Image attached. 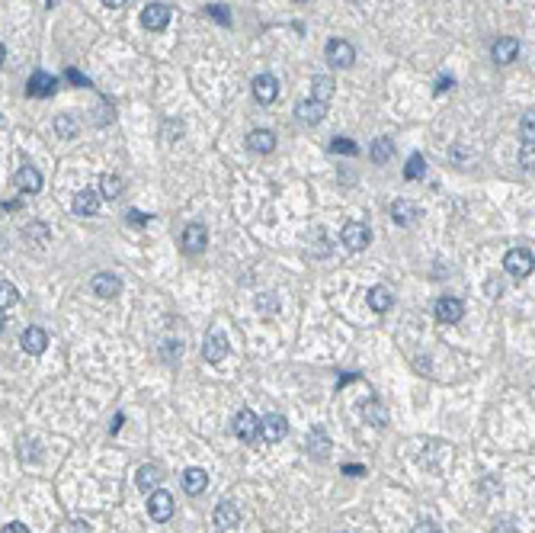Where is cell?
<instances>
[{"label":"cell","instance_id":"cell-1","mask_svg":"<svg viewBox=\"0 0 535 533\" xmlns=\"http://www.w3.org/2000/svg\"><path fill=\"white\" fill-rule=\"evenodd\" d=\"M503 266H506V274L513 276V280H526L529 274H532V266H535V257L529 248H510L503 257Z\"/></svg>","mask_w":535,"mask_h":533},{"label":"cell","instance_id":"cell-2","mask_svg":"<svg viewBox=\"0 0 535 533\" xmlns=\"http://www.w3.org/2000/svg\"><path fill=\"white\" fill-rule=\"evenodd\" d=\"M369 241H372V231L366 229L362 222H356V219H349L347 225H343V231H340V244H343L347 251H353V254L366 251V248H369Z\"/></svg>","mask_w":535,"mask_h":533},{"label":"cell","instance_id":"cell-3","mask_svg":"<svg viewBox=\"0 0 535 533\" xmlns=\"http://www.w3.org/2000/svg\"><path fill=\"white\" fill-rule=\"evenodd\" d=\"M260 424H263V418H256L250 408H241V412L234 414V434L241 437L244 443H256L260 440Z\"/></svg>","mask_w":535,"mask_h":533},{"label":"cell","instance_id":"cell-4","mask_svg":"<svg viewBox=\"0 0 535 533\" xmlns=\"http://www.w3.org/2000/svg\"><path fill=\"white\" fill-rule=\"evenodd\" d=\"M324 58L331 68H353V61H356V48L349 46L347 39H331L324 48Z\"/></svg>","mask_w":535,"mask_h":533},{"label":"cell","instance_id":"cell-5","mask_svg":"<svg viewBox=\"0 0 535 533\" xmlns=\"http://www.w3.org/2000/svg\"><path fill=\"white\" fill-rule=\"evenodd\" d=\"M148 514H151V520H158V524H167V520L174 518V498L167 495L164 488L151 492V495H148Z\"/></svg>","mask_w":535,"mask_h":533},{"label":"cell","instance_id":"cell-6","mask_svg":"<svg viewBox=\"0 0 535 533\" xmlns=\"http://www.w3.org/2000/svg\"><path fill=\"white\" fill-rule=\"evenodd\" d=\"M183 251L186 254H202L205 251V244H209V231H205V225H199V222H189L186 229H183Z\"/></svg>","mask_w":535,"mask_h":533},{"label":"cell","instance_id":"cell-7","mask_svg":"<svg viewBox=\"0 0 535 533\" xmlns=\"http://www.w3.org/2000/svg\"><path fill=\"white\" fill-rule=\"evenodd\" d=\"M215 527H218V533H237V527H241V511H237V504L221 501L215 508Z\"/></svg>","mask_w":535,"mask_h":533},{"label":"cell","instance_id":"cell-8","mask_svg":"<svg viewBox=\"0 0 535 533\" xmlns=\"http://www.w3.org/2000/svg\"><path fill=\"white\" fill-rule=\"evenodd\" d=\"M250 87H253V100L256 103H263V107H270L272 100L279 97V81L272 74H256Z\"/></svg>","mask_w":535,"mask_h":533},{"label":"cell","instance_id":"cell-9","mask_svg":"<svg viewBox=\"0 0 535 533\" xmlns=\"http://www.w3.org/2000/svg\"><path fill=\"white\" fill-rule=\"evenodd\" d=\"M167 23H170V7H167V4H148V7L141 10V26L144 29L160 32Z\"/></svg>","mask_w":535,"mask_h":533},{"label":"cell","instance_id":"cell-10","mask_svg":"<svg viewBox=\"0 0 535 533\" xmlns=\"http://www.w3.org/2000/svg\"><path fill=\"white\" fill-rule=\"evenodd\" d=\"M289 434V421L282 414H266L263 424H260V440L263 443H279Z\"/></svg>","mask_w":535,"mask_h":533},{"label":"cell","instance_id":"cell-11","mask_svg":"<svg viewBox=\"0 0 535 533\" xmlns=\"http://www.w3.org/2000/svg\"><path fill=\"white\" fill-rule=\"evenodd\" d=\"M202 357L209 363H221L228 357V337L221 331H209L205 335V344H202Z\"/></svg>","mask_w":535,"mask_h":533},{"label":"cell","instance_id":"cell-12","mask_svg":"<svg viewBox=\"0 0 535 533\" xmlns=\"http://www.w3.org/2000/svg\"><path fill=\"white\" fill-rule=\"evenodd\" d=\"M461 315H465V305H461V299H455V296L436 299V318L443 321V325H455V321H461Z\"/></svg>","mask_w":535,"mask_h":533},{"label":"cell","instance_id":"cell-13","mask_svg":"<svg viewBox=\"0 0 535 533\" xmlns=\"http://www.w3.org/2000/svg\"><path fill=\"white\" fill-rule=\"evenodd\" d=\"M490 55H494V61H497V65H510V61H516V55H520V39H513V36L494 39Z\"/></svg>","mask_w":535,"mask_h":533},{"label":"cell","instance_id":"cell-14","mask_svg":"<svg viewBox=\"0 0 535 533\" xmlns=\"http://www.w3.org/2000/svg\"><path fill=\"white\" fill-rule=\"evenodd\" d=\"M164 482V469L160 466H154V463H144L141 469L135 473V485L141 488L144 495H151V492H158V485Z\"/></svg>","mask_w":535,"mask_h":533},{"label":"cell","instance_id":"cell-15","mask_svg":"<svg viewBox=\"0 0 535 533\" xmlns=\"http://www.w3.org/2000/svg\"><path fill=\"white\" fill-rule=\"evenodd\" d=\"M13 183H16V190H20V193L32 196V193H39V190H42V174H39V170L32 168V164H23V168L16 170Z\"/></svg>","mask_w":535,"mask_h":533},{"label":"cell","instance_id":"cell-16","mask_svg":"<svg viewBox=\"0 0 535 533\" xmlns=\"http://www.w3.org/2000/svg\"><path fill=\"white\" fill-rule=\"evenodd\" d=\"M420 215H423V209L417 206V203H410V199H394L391 203V219L398 222V225H414V222H420Z\"/></svg>","mask_w":535,"mask_h":533},{"label":"cell","instance_id":"cell-17","mask_svg":"<svg viewBox=\"0 0 535 533\" xmlns=\"http://www.w3.org/2000/svg\"><path fill=\"white\" fill-rule=\"evenodd\" d=\"M55 90H58V77L46 74V71H36V74L26 81V93H29V97H52Z\"/></svg>","mask_w":535,"mask_h":533},{"label":"cell","instance_id":"cell-18","mask_svg":"<svg viewBox=\"0 0 535 533\" xmlns=\"http://www.w3.org/2000/svg\"><path fill=\"white\" fill-rule=\"evenodd\" d=\"M90 290L97 292L99 299H116L122 292V280L116 274H97L90 280Z\"/></svg>","mask_w":535,"mask_h":533},{"label":"cell","instance_id":"cell-19","mask_svg":"<svg viewBox=\"0 0 535 533\" xmlns=\"http://www.w3.org/2000/svg\"><path fill=\"white\" fill-rule=\"evenodd\" d=\"M305 447H308V453L314 459H327V457H331V437H327L324 427H311Z\"/></svg>","mask_w":535,"mask_h":533},{"label":"cell","instance_id":"cell-20","mask_svg":"<svg viewBox=\"0 0 535 533\" xmlns=\"http://www.w3.org/2000/svg\"><path fill=\"white\" fill-rule=\"evenodd\" d=\"M327 113V103H321V100H302L298 107H295V116H298V122H305V126H317V122L324 119Z\"/></svg>","mask_w":535,"mask_h":533},{"label":"cell","instance_id":"cell-21","mask_svg":"<svg viewBox=\"0 0 535 533\" xmlns=\"http://www.w3.org/2000/svg\"><path fill=\"white\" fill-rule=\"evenodd\" d=\"M247 148L253 154H272L276 151V132L270 129H253L247 135Z\"/></svg>","mask_w":535,"mask_h":533},{"label":"cell","instance_id":"cell-22","mask_svg":"<svg viewBox=\"0 0 535 533\" xmlns=\"http://www.w3.org/2000/svg\"><path fill=\"white\" fill-rule=\"evenodd\" d=\"M180 485H183L186 495H202L205 485H209V473L199 469V466H193V469H186V473L180 475Z\"/></svg>","mask_w":535,"mask_h":533},{"label":"cell","instance_id":"cell-23","mask_svg":"<svg viewBox=\"0 0 535 533\" xmlns=\"http://www.w3.org/2000/svg\"><path fill=\"white\" fill-rule=\"evenodd\" d=\"M20 344H23V351L26 353H32V357H36V353H42L48 347V335L46 331H42V328H26L23 331V337H20Z\"/></svg>","mask_w":535,"mask_h":533},{"label":"cell","instance_id":"cell-24","mask_svg":"<svg viewBox=\"0 0 535 533\" xmlns=\"http://www.w3.org/2000/svg\"><path fill=\"white\" fill-rule=\"evenodd\" d=\"M99 196H103V193H97V190H81L74 196V215H97Z\"/></svg>","mask_w":535,"mask_h":533},{"label":"cell","instance_id":"cell-25","mask_svg":"<svg viewBox=\"0 0 535 533\" xmlns=\"http://www.w3.org/2000/svg\"><path fill=\"white\" fill-rule=\"evenodd\" d=\"M366 302H369V309L372 312H388L391 309V302H394V296H391V290H384V286H372L369 292H366Z\"/></svg>","mask_w":535,"mask_h":533},{"label":"cell","instance_id":"cell-26","mask_svg":"<svg viewBox=\"0 0 535 533\" xmlns=\"http://www.w3.org/2000/svg\"><path fill=\"white\" fill-rule=\"evenodd\" d=\"M333 90H337V84H333L331 74H314V81H311V100L327 103V100L333 97Z\"/></svg>","mask_w":535,"mask_h":533},{"label":"cell","instance_id":"cell-27","mask_svg":"<svg viewBox=\"0 0 535 533\" xmlns=\"http://www.w3.org/2000/svg\"><path fill=\"white\" fill-rule=\"evenodd\" d=\"M391 154H394V145H391V138H375L372 142V148H369V158H372V164H388L391 161Z\"/></svg>","mask_w":535,"mask_h":533},{"label":"cell","instance_id":"cell-28","mask_svg":"<svg viewBox=\"0 0 535 533\" xmlns=\"http://www.w3.org/2000/svg\"><path fill=\"white\" fill-rule=\"evenodd\" d=\"M122 187H125V183H122L119 174H103L99 177V193H103V199H109V203L122 196Z\"/></svg>","mask_w":535,"mask_h":533},{"label":"cell","instance_id":"cell-29","mask_svg":"<svg viewBox=\"0 0 535 533\" xmlns=\"http://www.w3.org/2000/svg\"><path fill=\"white\" fill-rule=\"evenodd\" d=\"M55 132H58V138H64V142H71V138H77V116H71V113H61L58 119H55Z\"/></svg>","mask_w":535,"mask_h":533},{"label":"cell","instance_id":"cell-30","mask_svg":"<svg viewBox=\"0 0 535 533\" xmlns=\"http://www.w3.org/2000/svg\"><path fill=\"white\" fill-rule=\"evenodd\" d=\"M362 418L369 421L372 427H384V421H388V414H384V408L378 402H366L362 405Z\"/></svg>","mask_w":535,"mask_h":533},{"label":"cell","instance_id":"cell-31","mask_svg":"<svg viewBox=\"0 0 535 533\" xmlns=\"http://www.w3.org/2000/svg\"><path fill=\"white\" fill-rule=\"evenodd\" d=\"M423 174H426V158H423V154H410L408 164H404V177H408V180H417V177H423Z\"/></svg>","mask_w":535,"mask_h":533},{"label":"cell","instance_id":"cell-32","mask_svg":"<svg viewBox=\"0 0 535 533\" xmlns=\"http://www.w3.org/2000/svg\"><path fill=\"white\" fill-rule=\"evenodd\" d=\"M520 138L522 145H535V109H529L520 122Z\"/></svg>","mask_w":535,"mask_h":533},{"label":"cell","instance_id":"cell-33","mask_svg":"<svg viewBox=\"0 0 535 533\" xmlns=\"http://www.w3.org/2000/svg\"><path fill=\"white\" fill-rule=\"evenodd\" d=\"M0 302H4V312H7V309H13V305L20 302V292H16L13 283L4 280V286H0Z\"/></svg>","mask_w":535,"mask_h":533},{"label":"cell","instance_id":"cell-34","mask_svg":"<svg viewBox=\"0 0 535 533\" xmlns=\"http://www.w3.org/2000/svg\"><path fill=\"white\" fill-rule=\"evenodd\" d=\"M180 353H183V344L180 341L160 344V360H167V363H176V360H180Z\"/></svg>","mask_w":535,"mask_h":533},{"label":"cell","instance_id":"cell-35","mask_svg":"<svg viewBox=\"0 0 535 533\" xmlns=\"http://www.w3.org/2000/svg\"><path fill=\"white\" fill-rule=\"evenodd\" d=\"M331 151H333V154H356L359 148H356L353 142H349V138L340 135V138H333V142H331Z\"/></svg>","mask_w":535,"mask_h":533},{"label":"cell","instance_id":"cell-36","mask_svg":"<svg viewBox=\"0 0 535 533\" xmlns=\"http://www.w3.org/2000/svg\"><path fill=\"white\" fill-rule=\"evenodd\" d=\"M520 164L526 170H535V145H520Z\"/></svg>","mask_w":535,"mask_h":533},{"label":"cell","instance_id":"cell-37","mask_svg":"<svg viewBox=\"0 0 535 533\" xmlns=\"http://www.w3.org/2000/svg\"><path fill=\"white\" fill-rule=\"evenodd\" d=\"M209 16H215L221 26H231V13H228L225 4H215V7H209Z\"/></svg>","mask_w":535,"mask_h":533},{"label":"cell","instance_id":"cell-38","mask_svg":"<svg viewBox=\"0 0 535 533\" xmlns=\"http://www.w3.org/2000/svg\"><path fill=\"white\" fill-rule=\"evenodd\" d=\"M484 292H487V299H500L503 283H500V280H487V283H484Z\"/></svg>","mask_w":535,"mask_h":533},{"label":"cell","instance_id":"cell-39","mask_svg":"<svg viewBox=\"0 0 535 533\" xmlns=\"http://www.w3.org/2000/svg\"><path fill=\"white\" fill-rule=\"evenodd\" d=\"M68 81H71V84H77V87H87V84H90V81H87V77H83L77 68H68Z\"/></svg>","mask_w":535,"mask_h":533},{"label":"cell","instance_id":"cell-40","mask_svg":"<svg viewBox=\"0 0 535 533\" xmlns=\"http://www.w3.org/2000/svg\"><path fill=\"white\" fill-rule=\"evenodd\" d=\"M256 309H260V312H272V309H276V299H272V296H260V299H256Z\"/></svg>","mask_w":535,"mask_h":533},{"label":"cell","instance_id":"cell-41","mask_svg":"<svg viewBox=\"0 0 535 533\" xmlns=\"http://www.w3.org/2000/svg\"><path fill=\"white\" fill-rule=\"evenodd\" d=\"M4 533H29V527L20 524V520H10V524L4 527Z\"/></svg>","mask_w":535,"mask_h":533},{"label":"cell","instance_id":"cell-42","mask_svg":"<svg viewBox=\"0 0 535 533\" xmlns=\"http://www.w3.org/2000/svg\"><path fill=\"white\" fill-rule=\"evenodd\" d=\"M414 533H439V527L433 524V520H423V524L414 527Z\"/></svg>","mask_w":535,"mask_h":533},{"label":"cell","instance_id":"cell-43","mask_svg":"<svg viewBox=\"0 0 535 533\" xmlns=\"http://www.w3.org/2000/svg\"><path fill=\"white\" fill-rule=\"evenodd\" d=\"M317 241H321V244H317V254H327V251H331V248H327V231H324V229H317Z\"/></svg>","mask_w":535,"mask_h":533},{"label":"cell","instance_id":"cell-44","mask_svg":"<svg viewBox=\"0 0 535 533\" xmlns=\"http://www.w3.org/2000/svg\"><path fill=\"white\" fill-rule=\"evenodd\" d=\"M71 533H90L87 520H71Z\"/></svg>","mask_w":535,"mask_h":533},{"label":"cell","instance_id":"cell-45","mask_svg":"<svg viewBox=\"0 0 535 533\" xmlns=\"http://www.w3.org/2000/svg\"><path fill=\"white\" fill-rule=\"evenodd\" d=\"M494 533H516V527H513V520H500Z\"/></svg>","mask_w":535,"mask_h":533},{"label":"cell","instance_id":"cell-46","mask_svg":"<svg viewBox=\"0 0 535 533\" xmlns=\"http://www.w3.org/2000/svg\"><path fill=\"white\" fill-rule=\"evenodd\" d=\"M449 87H452V77H439V81H436V90H439V93L449 90Z\"/></svg>","mask_w":535,"mask_h":533},{"label":"cell","instance_id":"cell-47","mask_svg":"<svg viewBox=\"0 0 535 533\" xmlns=\"http://www.w3.org/2000/svg\"><path fill=\"white\" fill-rule=\"evenodd\" d=\"M103 4H106V7H109V10H119V7H125L128 0H103Z\"/></svg>","mask_w":535,"mask_h":533},{"label":"cell","instance_id":"cell-48","mask_svg":"<svg viewBox=\"0 0 535 533\" xmlns=\"http://www.w3.org/2000/svg\"><path fill=\"white\" fill-rule=\"evenodd\" d=\"M128 222H148V215H144V212H135V209H132V212H128Z\"/></svg>","mask_w":535,"mask_h":533},{"label":"cell","instance_id":"cell-49","mask_svg":"<svg viewBox=\"0 0 535 533\" xmlns=\"http://www.w3.org/2000/svg\"><path fill=\"white\" fill-rule=\"evenodd\" d=\"M366 473V466H347V475H362Z\"/></svg>","mask_w":535,"mask_h":533}]
</instances>
